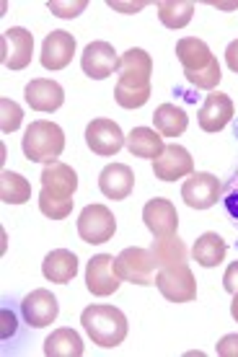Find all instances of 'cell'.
Listing matches in <instances>:
<instances>
[{
	"instance_id": "8d00e7d4",
	"label": "cell",
	"mask_w": 238,
	"mask_h": 357,
	"mask_svg": "<svg viewBox=\"0 0 238 357\" xmlns=\"http://www.w3.org/2000/svg\"><path fill=\"white\" fill-rule=\"evenodd\" d=\"M230 316H233V319L238 321V293L233 295V303H230Z\"/></svg>"
},
{
	"instance_id": "4316f807",
	"label": "cell",
	"mask_w": 238,
	"mask_h": 357,
	"mask_svg": "<svg viewBox=\"0 0 238 357\" xmlns=\"http://www.w3.org/2000/svg\"><path fill=\"white\" fill-rule=\"evenodd\" d=\"M150 251H153V257H156L158 269L177 267V264H184L186 261V246L177 233H174V236H166V238H156L153 246H150Z\"/></svg>"
},
{
	"instance_id": "5bb4252c",
	"label": "cell",
	"mask_w": 238,
	"mask_h": 357,
	"mask_svg": "<svg viewBox=\"0 0 238 357\" xmlns=\"http://www.w3.org/2000/svg\"><path fill=\"white\" fill-rule=\"evenodd\" d=\"M142 220H145V228L153 233V238L174 236L179 228L177 207L171 205L168 199H163V197H156V199H150L148 205L142 207Z\"/></svg>"
},
{
	"instance_id": "ac0fdd59",
	"label": "cell",
	"mask_w": 238,
	"mask_h": 357,
	"mask_svg": "<svg viewBox=\"0 0 238 357\" xmlns=\"http://www.w3.org/2000/svg\"><path fill=\"white\" fill-rule=\"evenodd\" d=\"M24 96H27V104L34 112H57L65 104L62 86L57 81H50V78H34L27 86Z\"/></svg>"
},
{
	"instance_id": "ba28073f",
	"label": "cell",
	"mask_w": 238,
	"mask_h": 357,
	"mask_svg": "<svg viewBox=\"0 0 238 357\" xmlns=\"http://www.w3.org/2000/svg\"><path fill=\"white\" fill-rule=\"evenodd\" d=\"M80 68L94 81H104V78L117 73L119 57H117L114 47L109 45V42H91L83 50V54H80Z\"/></svg>"
},
{
	"instance_id": "8992f818",
	"label": "cell",
	"mask_w": 238,
	"mask_h": 357,
	"mask_svg": "<svg viewBox=\"0 0 238 357\" xmlns=\"http://www.w3.org/2000/svg\"><path fill=\"white\" fill-rule=\"evenodd\" d=\"M117 233V220L106 205H89L78 215V236L83 243H106Z\"/></svg>"
},
{
	"instance_id": "3957f363",
	"label": "cell",
	"mask_w": 238,
	"mask_h": 357,
	"mask_svg": "<svg viewBox=\"0 0 238 357\" xmlns=\"http://www.w3.org/2000/svg\"><path fill=\"white\" fill-rule=\"evenodd\" d=\"M24 155H27L31 163H52L57 161L65 151V132H62L60 125H54V122H47V119H36L31 122L24 135Z\"/></svg>"
},
{
	"instance_id": "30bf717a",
	"label": "cell",
	"mask_w": 238,
	"mask_h": 357,
	"mask_svg": "<svg viewBox=\"0 0 238 357\" xmlns=\"http://www.w3.org/2000/svg\"><path fill=\"white\" fill-rule=\"evenodd\" d=\"M119 285H122V280L114 272V257L96 254L89 261V267H86V287H89V293L98 295V298H106V295L117 293Z\"/></svg>"
},
{
	"instance_id": "cb8c5ba5",
	"label": "cell",
	"mask_w": 238,
	"mask_h": 357,
	"mask_svg": "<svg viewBox=\"0 0 238 357\" xmlns=\"http://www.w3.org/2000/svg\"><path fill=\"white\" fill-rule=\"evenodd\" d=\"M153 125H156V132H161L163 137H179L186 132L189 116L177 104H161L153 114Z\"/></svg>"
},
{
	"instance_id": "52a82bcc",
	"label": "cell",
	"mask_w": 238,
	"mask_h": 357,
	"mask_svg": "<svg viewBox=\"0 0 238 357\" xmlns=\"http://www.w3.org/2000/svg\"><path fill=\"white\" fill-rule=\"evenodd\" d=\"M221 181L212 174H204V171H194L192 176L184 181L181 187V199L192 210H210L221 202Z\"/></svg>"
},
{
	"instance_id": "ffe728a7",
	"label": "cell",
	"mask_w": 238,
	"mask_h": 357,
	"mask_svg": "<svg viewBox=\"0 0 238 357\" xmlns=\"http://www.w3.org/2000/svg\"><path fill=\"white\" fill-rule=\"evenodd\" d=\"M135 187V174L130 166L124 163H109L101 174H98V189L101 195L109 199H127Z\"/></svg>"
},
{
	"instance_id": "277c9868",
	"label": "cell",
	"mask_w": 238,
	"mask_h": 357,
	"mask_svg": "<svg viewBox=\"0 0 238 357\" xmlns=\"http://www.w3.org/2000/svg\"><path fill=\"white\" fill-rule=\"evenodd\" d=\"M156 257L150 249H137L130 246L124 249L119 257L114 259V272L119 275V280L133 282V285H156Z\"/></svg>"
},
{
	"instance_id": "d6a6232c",
	"label": "cell",
	"mask_w": 238,
	"mask_h": 357,
	"mask_svg": "<svg viewBox=\"0 0 238 357\" xmlns=\"http://www.w3.org/2000/svg\"><path fill=\"white\" fill-rule=\"evenodd\" d=\"M218 355L238 357V334H225V337L218 342Z\"/></svg>"
},
{
	"instance_id": "7a4b0ae2",
	"label": "cell",
	"mask_w": 238,
	"mask_h": 357,
	"mask_svg": "<svg viewBox=\"0 0 238 357\" xmlns=\"http://www.w3.org/2000/svg\"><path fill=\"white\" fill-rule=\"evenodd\" d=\"M80 324L98 347H119L127 340V316L114 305H89L80 313Z\"/></svg>"
},
{
	"instance_id": "603a6c76",
	"label": "cell",
	"mask_w": 238,
	"mask_h": 357,
	"mask_svg": "<svg viewBox=\"0 0 238 357\" xmlns=\"http://www.w3.org/2000/svg\"><path fill=\"white\" fill-rule=\"evenodd\" d=\"M225 251H228V246H225V241H223L221 236L215 231H207L194 241L192 257L200 267H218L225 259Z\"/></svg>"
},
{
	"instance_id": "6da1fadb",
	"label": "cell",
	"mask_w": 238,
	"mask_h": 357,
	"mask_svg": "<svg viewBox=\"0 0 238 357\" xmlns=\"http://www.w3.org/2000/svg\"><path fill=\"white\" fill-rule=\"evenodd\" d=\"M150 75H153V60L140 47H133L119 57L117 68V89L114 101L122 109H140L150 98Z\"/></svg>"
},
{
	"instance_id": "5b68a950",
	"label": "cell",
	"mask_w": 238,
	"mask_h": 357,
	"mask_svg": "<svg viewBox=\"0 0 238 357\" xmlns=\"http://www.w3.org/2000/svg\"><path fill=\"white\" fill-rule=\"evenodd\" d=\"M156 287L171 303H189L197 298V280L186 261L177 267H161L156 275Z\"/></svg>"
},
{
	"instance_id": "7c38bea8",
	"label": "cell",
	"mask_w": 238,
	"mask_h": 357,
	"mask_svg": "<svg viewBox=\"0 0 238 357\" xmlns=\"http://www.w3.org/2000/svg\"><path fill=\"white\" fill-rule=\"evenodd\" d=\"M21 313H24V319H27L29 326L42 329V326L54 324L57 313H60V303H57V298H54L50 290L39 287V290H34V293H29L27 298H24Z\"/></svg>"
},
{
	"instance_id": "8fae6325",
	"label": "cell",
	"mask_w": 238,
	"mask_h": 357,
	"mask_svg": "<svg viewBox=\"0 0 238 357\" xmlns=\"http://www.w3.org/2000/svg\"><path fill=\"white\" fill-rule=\"evenodd\" d=\"M153 174L161 181H177V178L192 176L194 174L192 155L181 145H166L163 153L153 161Z\"/></svg>"
},
{
	"instance_id": "d4e9b609",
	"label": "cell",
	"mask_w": 238,
	"mask_h": 357,
	"mask_svg": "<svg viewBox=\"0 0 238 357\" xmlns=\"http://www.w3.org/2000/svg\"><path fill=\"white\" fill-rule=\"evenodd\" d=\"M47 357H80L83 355V340L73 329H54L45 342Z\"/></svg>"
},
{
	"instance_id": "4dcf8cb0",
	"label": "cell",
	"mask_w": 238,
	"mask_h": 357,
	"mask_svg": "<svg viewBox=\"0 0 238 357\" xmlns=\"http://www.w3.org/2000/svg\"><path fill=\"white\" fill-rule=\"evenodd\" d=\"M0 112H3V119H0V130L6 135L16 132L18 127H21V119H24V112L18 107L16 101H10V98H0Z\"/></svg>"
},
{
	"instance_id": "d6986e66",
	"label": "cell",
	"mask_w": 238,
	"mask_h": 357,
	"mask_svg": "<svg viewBox=\"0 0 238 357\" xmlns=\"http://www.w3.org/2000/svg\"><path fill=\"white\" fill-rule=\"evenodd\" d=\"M233 119V101L228 93L212 91L210 96L204 98L202 109H200V127L204 132H221L223 127Z\"/></svg>"
},
{
	"instance_id": "e0dca14e",
	"label": "cell",
	"mask_w": 238,
	"mask_h": 357,
	"mask_svg": "<svg viewBox=\"0 0 238 357\" xmlns=\"http://www.w3.org/2000/svg\"><path fill=\"white\" fill-rule=\"evenodd\" d=\"M39 178H42V192H47L50 197L73 199L75 189H78V174L68 163H60V161L47 163Z\"/></svg>"
},
{
	"instance_id": "9c48e42d",
	"label": "cell",
	"mask_w": 238,
	"mask_h": 357,
	"mask_svg": "<svg viewBox=\"0 0 238 357\" xmlns=\"http://www.w3.org/2000/svg\"><path fill=\"white\" fill-rule=\"evenodd\" d=\"M86 143L96 155H117L127 143L122 127L112 122V119H94L86 127Z\"/></svg>"
},
{
	"instance_id": "4fadbf2b",
	"label": "cell",
	"mask_w": 238,
	"mask_h": 357,
	"mask_svg": "<svg viewBox=\"0 0 238 357\" xmlns=\"http://www.w3.org/2000/svg\"><path fill=\"white\" fill-rule=\"evenodd\" d=\"M34 54V36L21 26H13L3 34V65L10 70H24Z\"/></svg>"
},
{
	"instance_id": "1f68e13d",
	"label": "cell",
	"mask_w": 238,
	"mask_h": 357,
	"mask_svg": "<svg viewBox=\"0 0 238 357\" xmlns=\"http://www.w3.org/2000/svg\"><path fill=\"white\" fill-rule=\"evenodd\" d=\"M47 8L52 10L54 16H60V18H75V16H80L83 10L89 8V3H86V0H75V3H60V0H50V3H47Z\"/></svg>"
},
{
	"instance_id": "f1b7e54d",
	"label": "cell",
	"mask_w": 238,
	"mask_h": 357,
	"mask_svg": "<svg viewBox=\"0 0 238 357\" xmlns=\"http://www.w3.org/2000/svg\"><path fill=\"white\" fill-rule=\"evenodd\" d=\"M221 207L223 215L228 218V223L238 231V169L228 176L221 192Z\"/></svg>"
},
{
	"instance_id": "484cf974",
	"label": "cell",
	"mask_w": 238,
	"mask_h": 357,
	"mask_svg": "<svg viewBox=\"0 0 238 357\" xmlns=\"http://www.w3.org/2000/svg\"><path fill=\"white\" fill-rule=\"evenodd\" d=\"M158 8V18L161 24L166 29H184L194 16V3L192 0H161L156 3Z\"/></svg>"
},
{
	"instance_id": "44dd1931",
	"label": "cell",
	"mask_w": 238,
	"mask_h": 357,
	"mask_svg": "<svg viewBox=\"0 0 238 357\" xmlns=\"http://www.w3.org/2000/svg\"><path fill=\"white\" fill-rule=\"evenodd\" d=\"M42 272H45V277L50 282L68 285L73 277L78 275V257L68 249H54L42 261Z\"/></svg>"
},
{
	"instance_id": "9a60e30c",
	"label": "cell",
	"mask_w": 238,
	"mask_h": 357,
	"mask_svg": "<svg viewBox=\"0 0 238 357\" xmlns=\"http://www.w3.org/2000/svg\"><path fill=\"white\" fill-rule=\"evenodd\" d=\"M177 57H179V63H181V68H184V78L200 75V73L210 70L212 65L218 63L215 54L210 52V47L204 45L202 39H197V36H184V39H179Z\"/></svg>"
},
{
	"instance_id": "83f0119b",
	"label": "cell",
	"mask_w": 238,
	"mask_h": 357,
	"mask_svg": "<svg viewBox=\"0 0 238 357\" xmlns=\"http://www.w3.org/2000/svg\"><path fill=\"white\" fill-rule=\"evenodd\" d=\"M0 199L6 205H24L31 199V184L16 171H3L0 174Z\"/></svg>"
},
{
	"instance_id": "e575fe53",
	"label": "cell",
	"mask_w": 238,
	"mask_h": 357,
	"mask_svg": "<svg viewBox=\"0 0 238 357\" xmlns=\"http://www.w3.org/2000/svg\"><path fill=\"white\" fill-rule=\"evenodd\" d=\"M225 63L233 73H238V39L236 42H230L228 50H225Z\"/></svg>"
},
{
	"instance_id": "836d02e7",
	"label": "cell",
	"mask_w": 238,
	"mask_h": 357,
	"mask_svg": "<svg viewBox=\"0 0 238 357\" xmlns=\"http://www.w3.org/2000/svg\"><path fill=\"white\" fill-rule=\"evenodd\" d=\"M223 287H225V293H230V295L238 293V261H233V264L225 269V275H223Z\"/></svg>"
},
{
	"instance_id": "d590c367",
	"label": "cell",
	"mask_w": 238,
	"mask_h": 357,
	"mask_svg": "<svg viewBox=\"0 0 238 357\" xmlns=\"http://www.w3.org/2000/svg\"><path fill=\"white\" fill-rule=\"evenodd\" d=\"M114 10H122V13H135V10H142L145 3H109Z\"/></svg>"
},
{
	"instance_id": "7402d4cb",
	"label": "cell",
	"mask_w": 238,
	"mask_h": 357,
	"mask_svg": "<svg viewBox=\"0 0 238 357\" xmlns=\"http://www.w3.org/2000/svg\"><path fill=\"white\" fill-rule=\"evenodd\" d=\"M127 151L133 153L135 158H148L156 161L161 153H163V135L150 130V127H135L133 132L127 135Z\"/></svg>"
},
{
	"instance_id": "f546056e",
	"label": "cell",
	"mask_w": 238,
	"mask_h": 357,
	"mask_svg": "<svg viewBox=\"0 0 238 357\" xmlns=\"http://www.w3.org/2000/svg\"><path fill=\"white\" fill-rule=\"evenodd\" d=\"M73 202L75 199H60V197H50L47 192H39V210L50 220H65L73 213Z\"/></svg>"
},
{
	"instance_id": "2e32d148",
	"label": "cell",
	"mask_w": 238,
	"mask_h": 357,
	"mask_svg": "<svg viewBox=\"0 0 238 357\" xmlns=\"http://www.w3.org/2000/svg\"><path fill=\"white\" fill-rule=\"evenodd\" d=\"M73 54H75V36L70 31H52V34H47L45 45H42V65H45L47 70H62V68H68L73 60Z\"/></svg>"
}]
</instances>
